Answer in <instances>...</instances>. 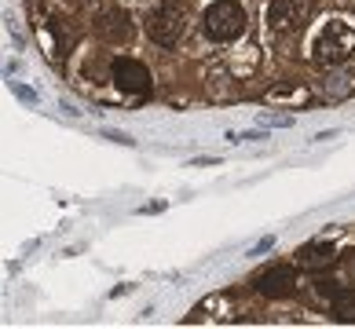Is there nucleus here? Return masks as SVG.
Masks as SVG:
<instances>
[{
  "label": "nucleus",
  "instance_id": "obj_1",
  "mask_svg": "<svg viewBox=\"0 0 355 329\" xmlns=\"http://www.w3.org/2000/svg\"><path fill=\"white\" fill-rule=\"evenodd\" d=\"M245 8L239 4V0H213V4L205 8L202 15V33L209 37V41H234V37L245 33Z\"/></svg>",
  "mask_w": 355,
  "mask_h": 329
},
{
  "label": "nucleus",
  "instance_id": "obj_2",
  "mask_svg": "<svg viewBox=\"0 0 355 329\" xmlns=\"http://www.w3.org/2000/svg\"><path fill=\"white\" fill-rule=\"evenodd\" d=\"M352 48H355V33H352V26L348 22H326L319 33H315V41H311V59L319 62V66H340L348 55H352Z\"/></svg>",
  "mask_w": 355,
  "mask_h": 329
},
{
  "label": "nucleus",
  "instance_id": "obj_3",
  "mask_svg": "<svg viewBox=\"0 0 355 329\" xmlns=\"http://www.w3.org/2000/svg\"><path fill=\"white\" fill-rule=\"evenodd\" d=\"M187 33V4L183 0H162L147 15V37L162 48H173Z\"/></svg>",
  "mask_w": 355,
  "mask_h": 329
},
{
  "label": "nucleus",
  "instance_id": "obj_4",
  "mask_svg": "<svg viewBox=\"0 0 355 329\" xmlns=\"http://www.w3.org/2000/svg\"><path fill=\"white\" fill-rule=\"evenodd\" d=\"M92 30H96V37L103 44H128L136 33V26H132V15H128L125 8H107L96 22H92Z\"/></svg>",
  "mask_w": 355,
  "mask_h": 329
},
{
  "label": "nucleus",
  "instance_id": "obj_5",
  "mask_svg": "<svg viewBox=\"0 0 355 329\" xmlns=\"http://www.w3.org/2000/svg\"><path fill=\"white\" fill-rule=\"evenodd\" d=\"M110 81L121 91H128V96H143V91H150V70L139 59L121 55L110 62Z\"/></svg>",
  "mask_w": 355,
  "mask_h": 329
},
{
  "label": "nucleus",
  "instance_id": "obj_6",
  "mask_svg": "<svg viewBox=\"0 0 355 329\" xmlns=\"http://www.w3.org/2000/svg\"><path fill=\"white\" fill-rule=\"evenodd\" d=\"M311 15V0H271L268 4V26L275 33L282 30H293Z\"/></svg>",
  "mask_w": 355,
  "mask_h": 329
},
{
  "label": "nucleus",
  "instance_id": "obj_7",
  "mask_svg": "<svg viewBox=\"0 0 355 329\" xmlns=\"http://www.w3.org/2000/svg\"><path fill=\"white\" fill-rule=\"evenodd\" d=\"M297 267H286V263H279V267H268L264 274L257 278V293L268 296V300H282V296H293L297 289Z\"/></svg>",
  "mask_w": 355,
  "mask_h": 329
},
{
  "label": "nucleus",
  "instance_id": "obj_8",
  "mask_svg": "<svg viewBox=\"0 0 355 329\" xmlns=\"http://www.w3.org/2000/svg\"><path fill=\"white\" fill-rule=\"evenodd\" d=\"M330 263H337V249L330 242H311L300 249V267L319 271V267H330Z\"/></svg>",
  "mask_w": 355,
  "mask_h": 329
},
{
  "label": "nucleus",
  "instance_id": "obj_9",
  "mask_svg": "<svg viewBox=\"0 0 355 329\" xmlns=\"http://www.w3.org/2000/svg\"><path fill=\"white\" fill-rule=\"evenodd\" d=\"M330 311H334L337 322H355V293H345V289H340V293L330 300Z\"/></svg>",
  "mask_w": 355,
  "mask_h": 329
},
{
  "label": "nucleus",
  "instance_id": "obj_10",
  "mask_svg": "<svg viewBox=\"0 0 355 329\" xmlns=\"http://www.w3.org/2000/svg\"><path fill=\"white\" fill-rule=\"evenodd\" d=\"M352 88H355L352 77H348V73H337V77H330V81L322 85V96H326V99H345Z\"/></svg>",
  "mask_w": 355,
  "mask_h": 329
},
{
  "label": "nucleus",
  "instance_id": "obj_11",
  "mask_svg": "<svg viewBox=\"0 0 355 329\" xmlns=\"http://www.w3.org/2000/svg\"><path fill=\"white\" fill-rule=\"evenodd\" d=\"M11 91H15V99H19V103H26V107H37V103H41L33 88H26V85H19V81H11Z\"/></svg>",
  "mask_w": 355,
  "mask_h": 329
},
{
  "label": "nucleus",
  "instance_id": "obj_12",
  "mask_svg": "<svg viewBox=\"0 0 355 329\" xmlns=\"http://www.w3.org/2000/svg\"><path fill=\"white\" fill-rule=\"evenodd\" d=\"M231 143H257V139H268V128L264 132H227Z\"/></svg>",
  "mask_w": 355,
  "mask_h": 329
},
{
  "label": "nucleus",
  "instance_id": "obj_13",
  "mask_svg": "<svg viewBox=\"0 0 355 329\" xmlns=\"http://www.w3.org/2000/svg\"><path fill=\"white\" fill-rule=\"evenodd\" d=\"M271 245H275V238H260L253 249H249V256H264V253H271Z\"/></svg>",
  "mask_w": 355,
  "mask_h": 329
},
{
  "label": "nucleus",
  "instance_id": "obj_14",
  "mask_svg": "<svg viewBox=\"0 0 355 329\" xmlns=\"http://www.w3.org/2000/svg\"><path fill=\"white\" fill-rule=\"evenodd\" d=\"M271 96H275V99H300L304 91H300V88H275Z\"/></svg>",
  "mask_w": 355,
  "mask_h": 329
},
{
  "label": "nucleus",
  "instance_id": "obj_15",
  "mask_svg": "<svg viewBox=\"0 0 355 329\" xmlns=\"http://www.w3.org/2000/svg\"><path fill=\"white\" fill-rule=\"evenodd\" d=\"M340 293V285L337 282H319V296H326V300H334Z\"/></svg>",
  "mask_w": 355,
  "mask_h": 329
},
{
  "label": "nucleus",
  "instance_id": "obj_16",
  "mask_svg": "<svg viewBox=\"0 0 355 329\" xmlns=\"http://www.w3.org/2000/svg\"><path fill=\"white\" fill-rule=\"evenodd\" d=\"M107 139H114V143H121V147H132V139H128L125 132H107Z\"/></svg>",
  "mask_w": 355,
  "mask_h": 329
}]
</instances>
